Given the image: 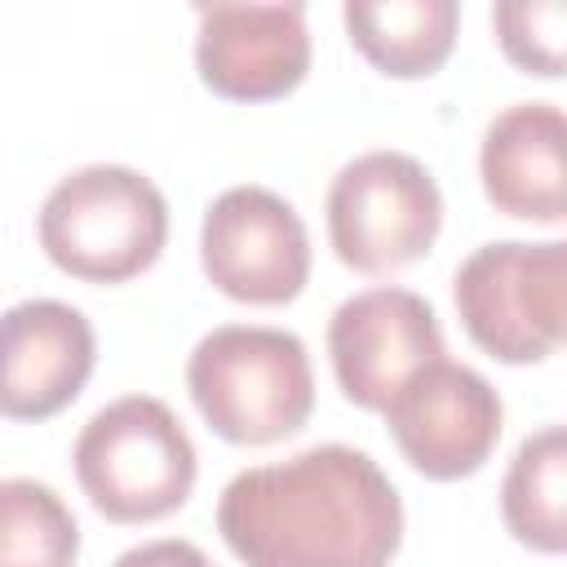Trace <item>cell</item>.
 Segmentation results:
<instances>
[{
  "label": "cell",
  "instance_id": "cell-1",
  "mask_svg": "<svg viewBox=\"0 0 567 567\" xmlns=\"http://www.w3.org/2000/svg\"><path fill=\"white\" fill-rule=\"evenodd\" d=\"M217 532L244 567H390L403 545V501L385 470L346 443L235 474Z\"/></svg>",
  "mask_w": 567,
  "mask_h": 567
},
{
  "label": "cell",
  "instance_id": "cell-2",
  "mask_svg": "<svg viewBox=\"0 0 567 567\" xmlns=\"http://www.w3.org/2000/svg\"><path fill=\"white\" fill-rule=\"evenodd\" d=\"M186 390L208 430L239 447L292 439L315 412V372L297 332L221 323L186 359Z\"/></svg>",
  "mask_w": 567,
  "mask_h": 567
},
{
  "label": "cell",
  "instance_id": "cell-3",
  "mask_svg": "<svg viewBox=\"0 0 567 567\" xmlns=\"http://www.w3.org/2000/svg\"><path fill=\"white\" fill-rule=\"evenodd\" d=\"M35 235L62 275L124 284L159 261L168 244V199L137 168L89 164L44 195Z\"/></svg>",
  "mask_w": 567,
  "mask_h": 567
},
{
  "label": "cell",
  "instance_id": "cell-4",
  "mask_svg": "<svg viewBox=\"0 0 567 567\" xmlns=\"http://www.w3.org/2000/svg\"><path fill=\"white\" fill-rule=\"evenodd\" d=\"M75 478L111 523H155L186 505L199 456L164 399L124 394L89 416L75 439Z\"/></svg>",
  "mask_w": 567,
  "mask_h": 567
},
{
  "label": "cell",
  "instance_id": "cell-5",
  "mask_svg": "<svg viewBox=\"0 0 567 567\" xmlns=\"http://www.w3.org/2000/svg\"><path fill=\"white\" fill-rule=\"evenodd\" d=\"M465 337L501 363H540L567 332V244L501 239L474 248L452 279Z\"/></svg>",
  "mask_w": 567,
  "mask_h": 567
},
{
  "label": "cell",
  "instance_id": "cell-6",
  "mask_svg": "<svg viewBox=\"0 0 567 567\" xmlns=\"http://www.w3.org/2000/svg\"><path fill=\"white\" fill-rule=\"evenodd\" d=\"M328 244L359 275H394L421 261L443 230L434 173L403 151H368L328 186Z\"/></svg>",
  "mask_w": 567,
  "mask_h": 567
},
{
  "label": "cell",
  "instance_id": "cell-7",
  "mask_svg": "<svg viewBox=\"0 0 567 567\" xmlns=\"http://www.w3.org/2000/svg\"><path fill=\"white\" fill-rule=\"evenodd\" d=\"M199 261L239 306H288L310 279V235L297 208L266 186H230L204 208Z\"/></svg>",
  "mask_w": 567,
  "mask_h": 567
},
{
  "label": "cell",
  "instance_id": "cell-8",
  "mask_svg": "<svg viewBox=\"0 0 567 567\" xmlns=\"http://www.w3.org/2000/svg\"><path fill=\"white\" fill-rule=\"evenodd\" d=\"M385 425L416 474L434 483H456L492 461L505 408L483 372L434 359L385 403Z\"/></svg>",
  "mask_w": 567,
  "mask_h": 567
},
{
  "label": "cell",
  "instance_id": "cell-9",
  "mask_svg": "<svg viewBox=\"0 0 567 567\" xmlns=\"http://www.w3.org/2000/svg\"><path fill=\"white\" fill-rule=\"evenodd\" d=\"M434 306L412 288H368L337 306L328 323V359L341 394L363 412L385 403L434 359H443Z\"/></svg>",
  "mask_w": 567,
  "mask_h": 567
},
{
  "label": "cell",
  "instance_id": "cell-10",
  "mask_svg": "<svg viewBox=\"0 0 567 567\" xmlns=\"http://www.w3.org/2000/svg\"><path fill=\"white\" fill-rule=\"evenodd\" d=\"M195 71L226 102L288 97L310 71L306 4H208L195 31Z\"/></svg>",
  "mask_w": 567,
  "mask_h": 567
},
{
  "label": "cell",
  "instance_id": "cell-11",
  "mask_svg": "<svg viewBox=\"0 0 567 567\" xmlns=\"http://www.w3.org/2000/svg\"><path fill=\"white\" fill-rule=\"evenodd\" d=\"M97 363L93 323L53 297L0 315V416L49 421L80 399Z\"/></svg>",
  "mask_w": 567,
  "mask_h": 567
},
{
  "label": "cell",
  "instance_id": "cell-12",
  "mask_svg": "<svg viewBox=\"0 0 567 567\" xmlns=\"http://www.w3.org/2000/svg\"><path fill=\"white\" fill-rule=\"evenodd\" d=\"M483 195L496 213L563 226L567 217V124L554 102L505 106L478 146Z\"/></svg>",
  "mask_w": 567,
  "mask_h": 567
},
{
  "label": "cell",
  "instance_id": "cell-13",
  "mask_svg": "<svg viewBox=\"0 0 567 567\" xmlns=\"http://www.w3.org/2000/svg\"><path fill=\"white\" fill-rule=\"evenodd\" d=\"M350 44L390 80L434 75L456 44L461 4L456 0H350L341 9Z\"/></svg>",
  "mask_w": 567,
  "mask_h": 567
},
{
  "label": "cell",
  "instance_id": "cell-14",
  "mask_svg": "<svg viewBox=\"0 0 567 567\" xmlns=\"http://www.w3.org/2000/svg\"><path fill=\"white\" fill-rule=\"evenodd\" d=\"M501 518H505V532L536 554L567 549V430L563 425H545L518 443L501 483Z\"/></svg>",
  "mask_w": 567,
  "mask_h": 567
},
{
  "label": "cell",
  "instance_id": "cell-15",
  "mask_svg": "<svg viewBox=\"0 0 567 567\" xmlns=\"http://www.w3.org/2000/svg\"><path fill=\"white\" fill-rule=\"evenodd\" d=\"M80 523L71 505L35 478H0V567H71Z\"/></svg>",
  "mask_w": 567,
  "mask_h": 567
},
{
  "label": "cell",
  "instance_id": "cell-16",
  "mask_svg": "<svg viewBox=\"0 0 567 567\" xmlns=\"http://www.w3.org/2000/svg\"><path fill=\"white\" fill-rule=\"evenodd\" d=\"M492 27L501 40V53L540 80L563 75V31L567 9L558 0H505L492 9Z\"/></svg>",
  "mask_w": 567,
  "mask_h": 567
},
{
  "label": "cell",
  "instance_id": "cell-17",
  "mask_svg": "<svg viewBox=\"0 0 567 567\" xmlns=\"http://www.w3.org/2000/svg\"><path fill=\"white\" fill-rule=\"evenodd\" d=\"M111 567H213V558L199 545H190V540L159 536V540H146V545L124 549Z\"/></svg>",
  "mask_w": 567,
  "mask_h": 567
}]
</instances>
